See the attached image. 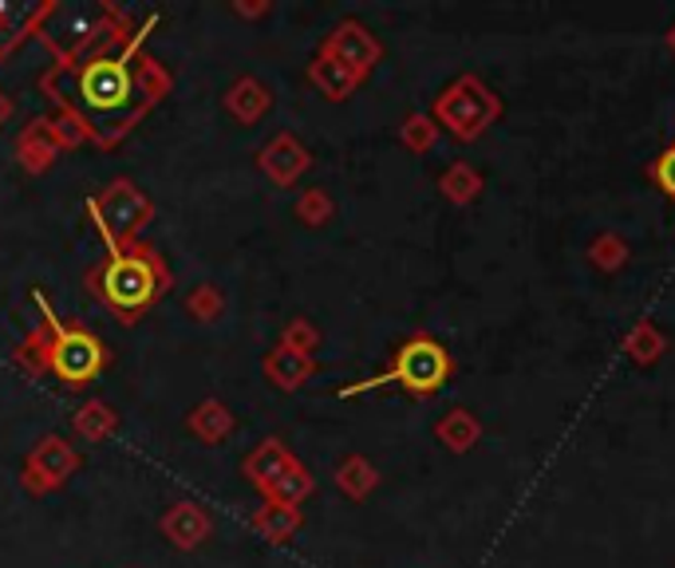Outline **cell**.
Masks as SVG:
<instances>
[{
  "mask_svg": "<svg viewBox=\"0 0 675 568\" xmlns=\"http://www.w3.org/2000/svg\"><path fill=\"white\" fill-rule=\"evenodd\" d=\"M150 269L135 257H115L111 269L103 273V293L119 304V308H138L150 300Z\"/></svg>",
  "mask_w": 675,
  "mask_h": 568,
  "instance_id": "2",
  "label": "cell"
},
{
  "mask_svg": "<svg viewBox=\"0 0 675 568\" xmlns=\"http://www.w3.org/2000/svg\"><path fill=\"white\" fill-rule=\"evenodd\" d=\"M656 182L667 197H675V147H667L656 162Z\"/></svg>",
  "mask_w": 675,
  "mask_h": 568,
  "instance_id": "5",
  "label": "cell"
},
{
  "mask_svg": "<svg viewBox=\"0 0 675 568\" xmlns=\"http://www.w3.org/2000/svg\"><path fill=\"white\" fill-rule=\"evenodd\" d=\"M99 367V343L83 332H64L56 343V372L71 383L91 379Z\"/></svg>",
  "mask_w": 675,
  "mask_h": 568,
  "instance_id": "4",
  "label": "cell"
},
{
  "mask_svg": "<svg viewBox=\"0 0 675 568\" xmlns=\"http://www.w3.org/2000/svg\"><path fill=\"white\" fill-rule=\"evenodd\" d=\"M450 372V360L447 352H442L435 340H412L403 343L400 355H395V367L387 375H380V379H372L368 387H375V383H403L407 391L415 395H431L442 387V379H447Z\"/></svg>",
  "mask_w": 675,
  "mask_h": 568,
  "instance_id": "1",
  "label": "cell"
},
{
  "mask_svg": "<svg viewBox=\"0 0 675 568\" xmlns=\"http://www.w3.org/2000/svg\"><path fill=\"white\" fill-rule=\"evenodd\" d=\"M131 95V76L123 71V64H91L83 71V99L95 111H115L123 107Z\"/></svg>",
  "mask_w": 675,
  "mask_h": 568,
  "instance_id": "3",
  "label": "cell"
}]
</instances>
